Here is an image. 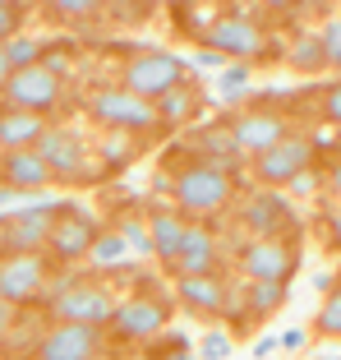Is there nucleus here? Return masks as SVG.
I'll list each match as a JSON object with an SVG mask.
<instances>
[{"label":"nucleus","mask_w":341,"mask_h":360,"mask_svg":"<svg viewBox=\"0 0 341 360\" xmlns=\"http://www.w3.org/2000/svg\"><path fill=\"white\" fill-rule=\"evenodd\" d=\"M235 203V171L213 167V162H185L180 171H170V208H180L185 217H213Z\"/></svg>","instance_id":"f257e3e1"},{"label":"nucleus","mask_w":341,"mask_h":360,"mask_svg":"<svg viewBox=\"0 0 341 360\" xmlns=\"http://www.w3.org/2000/svg\"><path fill=\"white\" fill-rule=\"evenodd\" d=\"M180 84H189V65H185V56L161 51V46H139L120 65V88L143 97V102H161Z\"/></svg>","instance_id":"f03ea898"},{"label":"nucleus","mask_w":341,"mask_h":360,"mask_svg":"<svg viewBox=\"0 0 341 360\" xmlns=\"http://www.w3.org/2000/svg\"><path fill=\"white\" fill-rule=\"evenodd\" d=\"M88 116L97 120V125L107 129V134H152V129H161V116H157V102H143V97L125 93L120 84H102L88 93Z\"/></svg>","instance_id":"7ed1b4c3"},{"label":"nucleus","mask_w":341,"mask_h":360,"mask_svg":"<svg viewBox=\"0 0 341 360\" xmlns=\"http://www.w3.org/2000/svg\"><path fill=\"white\" fill-rule=\"evenodd\" d=\"M120 296L97 277H79L60 300L46 305V323H83V328H111Z\"/></svg>","instance_id":"20e7f679"},{"label":"nucleus","mask_w":341,"mask_h":360,"mask_svg":"<svg viewBox=\"0 0 341 360\" xmlns=\"http://www.w3.org/2000/svg\"><path fill=\"white\" fill-rule=\"evenodd\" d=\"M267 46L258 19H249L245 5H226V14L213 23V32L203 37V51H213L217 60H231V65H245V60H258Z\"/></svg>","instance_id":"39448f33"},{"label":"nucleus","mask_w":341,"mask_h":360,"mask_svg":"<svg viewBox=\"0 0 341 360\" xmlns=\"http://www.w3.org/2000/svg\"><path fill=\"white\" fill-rule=\"evenodd\" d=\"M55 264L46 255H5L0 259V300L14 309H32L46 300Z\"/></svg>","instance_id":"423d86ee"},{"label":"nucleus","mask_w":341,"mask_h":360,"mask_svg":"<svg viewBox=\"0 0 341 360\" xmlns=\"http://www.w3.org/2000/svg\"><path fill=\"white\" fill-rule=\"evenodd\" d=\"M309 167H319V158H314L309 134H300V129L290 139H281L277 148H267L263 158L249 162V171H254V180L263 190H290V180L305 176Z\"/></svg>","instance_id":"0eeeda50"},{"label":"nucleus","mask_w":341,"mask_h":360,"mask_svg":"<svg viewBox=\"0 0 341 360\" xmlns=\"http://www.w3.org/2000/svg\"><path fill=\"white\" fill-rule=\"evenodd\" d=\"M235 217L249 231V240H295V203L277 190H258L235 208Z\"/></svg>","instance_id":"6e6552de"},{"label":"nucleus","mask_w":341,"mask_h":360,"mask_svg":"<svg viewBox=\"0 0 341 360\" xmlns=\"http://www.w3.org/2000/svg\"><path fill=\"white\" fill-rule=\"evenodd\" d=\"M245 282H281L290 286L300 268V240H245L235 259Z\"/></svg>","instance_id":"1a4fd4ad"},{"label":"nucleus","mask_w":341,"mask_h":360,"mask_svg":"<svg viewBox=\"0 0 341 360\" xmlns=\"http://www.w3.org/2000/svg\"><path fill=\"white\" fill-rule=\"evenodd\" d=\"M231 134L240 158H263L267 148H277L295 129H290V116L281 106H245L240 116H231Z\"/></svg>","instance_id":"9d476101"},{"label":"nucleus","mask_w":341,"mask_h":360,"mask_svg":"<svg viewBox=\"0 0 341 360\" xmlns=\"http://www.w3.org/2000/svg\"><path fill=\"white\" fill-rule=\"evenodd\" d=\"M37 153H42V162L51 167V180L55 185H83L88 176H93V158H88V143L79 129L69 125H51L42 134V143H37Z\"/></svg>","instance_id":"9b49d317"},{"label":"nucleus","mask_w":341,"mask_h":360,"mask_svg":"<svg viewBox=\"0 0 341 360\" xmlns=\"http://www.w3.org/2000/svg\"><path fill=\"white\" fill-rule=\"evenodd\" d=\"M111 347L107 328H83V323H46L32 360H93Z\"/></svg>","instance_id":"f8f14e48"},{"label":"nucleus","mask_w":341,"mask_h":360,"mask_svg":"<svg viewBox=\"0 0 341 360\" xmlns=\"http://www.w3.org/2000/svg\"><path fill=\"white\" fill-rule=\"evenodd\" d=\"M170 323V305L161 296H148V291H134L129 300H120L116 319H111V338L116 342H152L161 338Z\"/></svg>","instance_id":"ddd939ff"},{"label":"nucleus","mask_w":341,"mask_h":360,"mask_svg":"<svg viewBox=\"0 0 341 360\" xmlns=\"http://www.w3.org/2000/svg\"><path fill=\"white\" fill-rule=\"evenodd\" d=\"M97 240H102V226H97L83 208H69V203H65L60 217H55V226H51L46 259H51V264H60V268L83 264V259H93V245Z\"/></svg>","instance_id":"4468645a"},{"label":"nucleus","mask_w":341,"mask_h":360,"mask_svg":"<svg viewBox=\"0 0 341 360\" xmlns=\"http://www.w3.org/2000/svg\"><path fill=\"white\" fill-rule=\"evenodd\" d=\"M5 106H19V111H32V116H51L55 106L65 102V79L51 75L46 65H32V70H19L10 79V88L0 93Z\"/></svg>","instance_id":"2eb2a0df"},{"label":"nucleus","mask_w":341,"mask_h":360,"mask_svg":"<svg viewBox=\"0 0 341 360\" xmlns=\"http://www.w3.org/2000/svg\"><path fill=\"white\" fill-rule=\"evenodd\" d=\"M60 208L65 203H28V208L5 212V222H10V255H46Z\"/></svg>","instance_id":"dca6fc26"},{"label":"nucleus","mask_w":341,"mask_h":360,"mask_svg":"<svg viewBox=\"0 0 341 360\" xmlns=\"http://www.w3.org/2000/svg\"><path fill=\"white\" fill-rule=\"evenodd\" d=\"M51 167L42 162L37 148H23V153H0V190L10 194H37V190H51Z\"/></svg>","instance_id":"f3484780"},{"label":"nucleus","mask_w":341,"mask_h":360,"mask_svg":"<svg viewBox=\"0 0 341 360\" xmlns=\"http://www.w3.org/2000/svg\"><path fill=\"white\" fill-rule=\"evenodd\" d=\"M148 231H152V259L161 268H175L185 236H189V217L180 208H170V203H157V208H148Z\"/></svg>","instance_id":"a211bd4d"},{"label":"nucleus","mask_w":341,"mask_h":360,"mask_svg":"<svg viewBox=\"0 0 341 360\" xmlns=\"http://www.w3.org/2000/svg\"><path fill=\"white\" fill-rule=\"evenodd\" d=\"M175 277H217L222 273V240L203 222H189V236H185V250L170 268Z\"/></svg>","instance_id":"6ab92c4d"},{"label":"nucleus","mask_w":341,"mask_h":360,"mask_svg":"<svg viewBox=\"0 0 341 360\" xmlns=\"http://www.w3.org/2000/svg\"><path fill=\"white\" fill-rule=\"evenodd\" d=\"M175 300H180L189 314L199 319H213V314H226V305H231V286H226V277H175Z\"/></svg>","instance_id":"aec40b11"},{"label":"nucleus","mask_w":341,"mask_h":360,"mask_svg":"<svg viewBox=\"0 0 341 360\" xmlns=\"http://www.w3.org/2000/svg\"><path fill=\"white\" fill-rule=\"evenodd\" d=\"M46 129H51V120H46V116H32V111H19V106L0 102V153L37 148Z\"/></svg>","instance_id":"412c9836"},{"label":"nucleus","mask_w":341,"mask_h":360,"mask_svg":"<svg viewBox=\"0 0 341 360\" xmlns=\"http://www.w3.org/2000/svg\"><path fill=\"white\" fill-rule=\"evenodd\" d=\"M199 111H203V88L194 84H180L175 93H166L157 102V116H161V125H194L199 120Z\"/></svg>","instance_id":"4be33fe9"},{"label":"nucleus","mask_w":341,"mask_h":360,"mask_svg":"<svg viewBox=\"0 0 341 360\" xmlns=\"http://www.w3.org/2000/svg\"><path fill=\"white\" fill-rule=\"evenodd\" d=\"M290 300V286L281 282H245V314L249 319H272Z\"/></svg>","instance_id":"5701e85b"},{"label":"nucleus","mask_w":341,"mask_h":360,"mask_svg":"<svg viewBox=\"0 0 341 360\" xmlns=\"http://www.w3.org/2000/svg\"><path fill=\"white\" fill-rule=\"evenodd\" d=\"M286 60H290V70H300V75H323V70H328V56H323L319 32H300L295 42H290Z\"/></svg>","instance_id":"b1692460"},{"label":"nucleus","mask_w":341,"mask_h":360,"mask_svg":"<svg viewBox=\"0 0 341 360\" xmlns=\"http://www.w3.org/2000/svg\"><path fill=\"white\" fill-rule=\"evenodd\" d=\"M222 14H226V5H175V28H185L194 42H203Z\"/></svg>","instance_id":"393cba45"},{"label":"nucleus","mask_w":341,"mask_h":360,"mask_svg":"<svg viewBox=\"0 0 341 360\" xmlns=\"http://www.w3.org/2000/svg\"><path fill=\"white\" fill-rule=\"evenodd\" d=\"M42 10L51 14L55 23H83V19H102L107 5H102V0H46Z\"/></svg>","instance_id":"a878e982"},{"label":"nucleus","mask_w":341,"mask_h":360,"mask_svg":"<svg viewBox=\"0 0 341 360\" xmlns=\"http://www.w3.org/2000/svg\"><path fill=\"white\" fill-rule=\"evenodd\" d=\"M314 333H319V338H332V342H341V282L332 286L328 296H323L319 314H314Z\"/></svg>","instance_id":"bb28decb"},{"label":"nucleus","mask_w":341,"mask_h":360,"mask_svg":"<svg viewBox=\"0 0 341 360\" xmlns=\"http://www.w3.org/2000/svg\"><path fill=\"white\" fill-rule=\"evenodd\" d=\"M23 23H28V5L0 0V46H10L14 37H23Z\"/></svg>","instance_id":"cd10ccee"},{"label":"nucleus","mask_w":341,"mask_h":360,"mask_svg":"<svg viewBox=\"0 0 341 360\" xmlns=\"http://www.w3.org/2000/svg\"><path fill=\"white\" fill-rule=\"evenodd\" d=\"M120 236H125L129 250H139V255H152V231H148V217H139V212H129V217H120L116 226Z\"/></svg>","instance_id":"c85d7f7f"},{"label":"nucleus","mask_w":341,"mask_h":360,"mask_svg":"<svg viewBox=\"0 0 341 360\" xmlns=\"http://www.w3.org/2000/svg\"><path fill=\"white\" fill-rule=\"evenodd\" d=\"M319 42H323V56H328V70L341 75V14H328L319 23Z\"/></svg>","instance_id":"c756f323"},{"label":"nucleus","mask_w":341,"mask_h":360,"mask_svg":"<svg viewBox=\"0 0 341 360\" xmlns=\"http://www.w3.org/2000/svg\"><path fill=\"white\" fill-rule=\"evenodd\" d=\"M42 65L51 75L69 79L74 75V42H42Z\"/></svg>","instance_id":"7c9ffc66"},{"label":"nucleus","mask_w":341,"mask_h":360,"mask_svg":"<svg viewBox=\"0 0 341 360\" xmlns=\"http://www.w3.org/2000/svg\"><path fill=\"white\" fill-rule=\"evenodd\" d=\"M5 51H10L14 75H19V70H32V65H42V42H32L28 32H23V37H14V42L5 46Z\"/></svg>","instance_id":"2f4dec72"},{"label":"nucleus","mask_w":341,"mask_h":360,"mask_svg":"<svg viewBox=\"0 0 341 360\" xmlns=\"http://www.w3.org/2000/svg\"><path fill=\"white\" fill-rule=\"evenodd\" d=\"M134 153H139V139L134 134H107L102 139V158L111 167H125V158H134Z\"/></svg>","instance_id":"473e14b6"},{"label":"nucleus","mask_w":341,"mask_h":360,"mask_svg":"<svg viewBox=\"0 0 341 360\" xmlns=\"http://www.w3.org/2000/svg\"><path fill=\"white\" fill-rule=\"evenodd\" d=\"M125 236L120 231H102V240L93 245V264H120V259H125Z\"/></svg>","instance_id":"72a5a7b5"},{"label":"nucleus","mask_w":341,"mask_h":360,"mask_svg":"<svg viewBox=\"0 0 341 360\" xmlns=\"http://www.w3.org/2000/svg\"><path fill=\"white\" fill-rule=\"evenodd\" d=\"M319 116H323V125L341 129V79L328 84V88H319Z\"/></svg>","instance_id":"f704fd0d"},{"label":"nucleus","mask_w":341,"mask_h":360,"mask_svg":"<svg viewBox=\"0 0 341 360\" xmlns=\"http://www.w3.org/2000/svg\"><path fill=\"white\" fill-rule=\"evenodd\" d=\"M148 14H152V5H139V0H111L107 5V19H116V23H148Z\"/></svg>","instance_id":"c9c22d12"},{"label":"nucleus","mask_w":341,"mask_h":360,"mask_svg":"<svg viewBox=\"0 0 341 360\" xmlns=\"http://www.w3.org/2000/svg\"><path fill=\"white\" fill-rule=\"evenodd\" d=\"M217 88H222V97H245V88H249V65H226L222 70V79H217Z\"/></svg>","instance_id":"e433bc0d"},{"label":"nucleus","mask_w":341,"mask_h":360,"mask_svg":"<svg viewBox=\"0 0 341 360\" xmlns=\"http://www.w3.org/2000/svg\"><path fill=\"white\" fill-rule=\"evenodd\" d=\"M323 240H328V250L341 255V203H332V212H323Z\"/></svg>","instance_id":"4c0bfd02"},{"label":"nucleus","mask_w":341,"mask_h":360,"mask_svg":"<svg viewBox=\"0 0 341 360\" xmlns=\"http://www.w3.org/2000/svg\"><path fill=\"white\" fill-rule=\"evenodd\" d=\"M231 356V333H208L203 338V360H226Z\"/></svg>","instance_id":"58836bf2"},{"label":"nucleus","mask_w":341,"mask_h":360,"mask_svg":"<svg viewBox=\"0 0 341 360\" xmlns=\"http://www.w3.org/2000/svg\"><path fill=\"white\" fill-rule=\"evenodd\" d=\"M157 360H194V356H189V342H185V338H170L166 347H161Z\"/></svg>","instance_id":"ea45409f"},{"label":"nucleus","mask_w":341,"mask_h":360,"mask_svg":"<svg viewBox=\"0 0 341 360\" xmlns=\"http://www.w3.org/2000/svg\"><path fill=\"white\" fill-rule=\"evenodd\" d=\"M323 176H328V194H332V203H341V162H323Z\"/></svg>","instance_id":"a19ab883"},{"label":"nucleus","mask_w":341,"mask_h":360,"mask_svg":"<svg viewBox=\"0 0 341 360\" xmlns=\"http://www.w3.org/2000/svg\"><path fill=\"white\" fill-rule=\"evenodd\" d=\"M19 314H23V309H14V305H5V300H0V338H5V333L19 323Z\"/></svg>","instance_id":"79ce46f5"},{"label":"nucleus","mask_w":341,"mask_h":360,"mask_svg":"<svg viewBox=\"0 0 341 360\" xmlns=\"http://www.w3.org/2000/svg\"><path fill=\"white\" fill-rule=\"evenodd\" d=\"M10 79H14V65H10V51L0 46V93L10 88Z\"/></svg>","instance_id":"37998d69"},{"label":"nucleus","mask_w":341,"mask_h":360,"mask_svg":"<svg viewBox=\"0 0 341 360\" xmlns=\"http://www.w3.org/2000/svg\"><path fill=\"white\" fill-rule=\"evenodd\" d=\"M277 342H281V347H286V351H295L300 342H305V328H286V333H281Z\"/></svg>","instance_id":"c03bdc74"},{"label":"nucleus","mask_w":341,"mask_h":360,"mask_svg":"<svg viewBox=\"0 0 341 360\" xmlns=\"http://www.w3.org/2000/svg\"><path fill=\"white\" fill-rule=\"evenodd\" d=\"M277 347H281L277 338H258V342H254V356H272V351H277Z\"/></svg>","instance_id":"a18cd8bd"},{"label":"nucleus","mask_w":341,"mask_h":360,"mask_svg":"<svg viewBox=\"0 0 341 360\" xmlns=\"http://www.w3.org/2000/svg\"><path fill=\"white\" fill-rule=\"evenodd\" d=\"M10 255V222H5V217H0V259Z\"/></svg>","instance_id":"49530a36"},{"label":"nucleus","mask_w":341,"mask_h":360,"mask_svg":"<svg viewBox=\"0 0 341 360\" xmlns=\"http://www.w3.org/2000/svg\"><path fill=\"white\" fill-rule=\"evenodd\" d=\"M93 360H116V351H111V347H107V351H102V356H93Z\"/></svg>","instance_id":"de8ad7c7"},{"label":"nucleus","mask_w":341,"mask_h":360,"mask_svg":"<svg viewBox=\"0 0 341 360\" xmlns=\"http://www.w3.org/2000/svg\"><path fill=\"white\" fill-rule=\"evenodd\" d=\"M332 360H341V356H332Z\"/></svg>","instance_id":"09e8293b"},{"label":"nucleus","mask_w":341,"mask_h":360,"mask_svg":"<svg viewBox=\"0 0 341 360\" xmlns=\"http://www.w3.org/2000/svg\"><path fill=\"white\" fill-rule=\"evenodd\" d=\"M337 277H341V273H337Z\"/></svg>","instance_id":"8fccbe9b"}]
</instances>
